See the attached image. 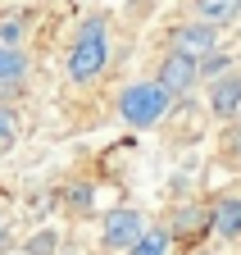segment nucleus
I'll use <instances>...</instances> for the list:
<instances>
[{
	"instance_id": "f257e3e1",
	"label": "nucleus",
	"mask_w": 241,
	"mask_h": 255,
	"mask_svg": "<svg viewBox=\"0 0 241 255\" xmlns=\"http://www.w3.org/2000/svg\"><path fill=\"white\" fill-rule=\"evenodd\" d=\"M105 64H109V27L100 14H86L78 23V37L69 46V59H64V69L73 82H91L105 73Z\"/></svg>"
},
{
	"instance_id": "f03ea898",
	"label": "nucleus",
	"mask_w": 241,
	"mask_h": 255,
	"mask_svg": "<svg viewBox=\"0 0 241 255\" xmlns=\"http://www.w3.org/2000/svg\"><path fill=\"white\" fill-rule=\"evenodd\" d=\"M173 110V96L150 78V82H132L118 91V119L132 123V128H155L164 123V114Z\"/></svg>"
},
{
	"instance_id": "7ed1b4c3",
	"label": "nucleus",
	"mask_w": 241,
	"mask_h": 255,
	"mask_svg": "<svg viewBox=\"0 0 241 255\" xmlns=\"http://www.w3.org/2000/svg\"><path fill=\"white\" fill-rule=\"evenodd\" d=\"M155 82L177 101V96H187V91L200 82V64H196L191 55H182V50H168L164 64H160V73H155Z\"/></svg>"
},
{
	"instance_id": "20e7f679",
	"label": "nucleus",
	"mask_w": 241,
	"mask_h": 255,
	"mask_svg": "<svg viewBox=\"0 0 241 255\" xmlns=\"http://www.w3.org/2000/svg\"><path fill=\"white\" fill-rule=\"evenodd\" d=\"M168 50H182V55H191V59H205L209 50H219V27H214V23H205V18L182 23V27H173Z\"/></svg>"
},
{
	"instance_id": "39448f33",
	"label": "nucleus",
	"mask_w": 241,
	"mask_h": 255,
	"mask_svg": "<svg viewBox=\"0 0 241 255\" xmlns=\"http://www.w3.org/2000/svg\"><path fill=\"white\" fill-rule=\"evenodd\" d=\"M100 228H105V233H100L105 251H128V246L146 233V219H141L137 210H109Z\"/></svg>"
},
{
	"instance_id": "423d86ee",
	"label": "nucleus",
	"mask_w": 241,
	"mask_h": 255,
	"mask_svg": "<svg viewBox=\"0 0 241 255\" xmlns=\"http://www.w3.org/2000/svg\"><path fill=\"white\" fill-rule=\"evenodd\" d=\"M209 110L219 119H232L241 110V73H219L214 87H209Z\"/></svg>"
},
{
	"instance_id": "0eeeda50",
	"label": "nucleus",
	"mask_w": 241,
	"mask_h": 255,
	"mask_svg": "<svg viewBox=\"0 0 241 255\" xmlns=\"http://www.w3.org/2000/svg\"><path fill=\"white\" fill-rule=\"evenodd\" d=\"M209 233L219 237H241V196H223L214 210H209Z\"/></svg>"
},
{
	"instance_id": "6e6552de",
	"label": "nucleus",
	"mask_w": 241,
	"mask_h": 255,
	"mask_svg": "<svg viewBox=\"0 0 241 255\" xmlns=\"http://www.w3.org/2000/svg\"><path fill=\"white\" fill-rule=\"evenodd\" d=\"M27 69H32V59H27L23 46H9L0 41V87H18L27 78Z\"/></svg>"
},
{
	"instance_id": "1a4fd4ad",
	"label": "nucleus",
	"mask_w": 241,
	"mask_h": 255,
	"mask_svg": "<svg viewBox=\"0 0 241 255\" xmlns=\"http://www.w3.org/2000/svg\"><path fill=\"white\" fill-rule=\"evenodd\" d=\"M196 14H200L205 23L223 27V23H232V18L241 14V0H196Z\"/></svg>"
},
{
	"instance_id": "9d476101",
	"label": "nucleus",
	"mask_w": 241,
	"mask_h": 255,
	"mask_svg": "<svg viewBox=\"0 0 241 255\" xmlns=\"http://www.w3.org/2000/svg\"><path fill=\"white\" fill-rule=\"evenodd\" d=\"M123 255H168V233L164 228H146Z\"/></svg>"
},
{
	"instance_id": "9b49d317",
	"label": "nucleus",
	"mask_w": 241,
	"mask_h": 255,
	"mask_svg": "<svg viewBox=\"0 0 241 255\" xmlns=\"http://www.w3.org/2000/svg\"><path fill=\"white\" fill-rule=\"evenodd\" d=\"M18 132H23V128H18V110L0 101V150L14 146V141H18Z\"/></svg>"
},
{
	"instance_id": "f8f14e48",
	"label": "nucleus",
	"mask_w": 241,
	"mask_h": 255,
	"mask_svg": "<svg viewBox=\"0 0 241 255\" xmlns=\"http://www.w3.org/2000/svg\"><path fill=\"white\" fill-rule=\"evenodd\" d=\"M18 37H23V23H18V18H9V23H0V41H9V46H18Z\"/></svg>"
},
{
	"instance_id": "ddd939ff",
	"label": "nucleus",
	"mask_w": 241,
	"mask_h": 255,
	"mask_svg": "<svg viewBox=\"0 0 241 255\" xmlns=\"http://www.w3.org/2000/svg\"><path fill=\"white\" fill-rule=\"evenodd\" d=\"M5 246H9V210L0 205V251H5Z\"/></svg>"
}]
</instances>
